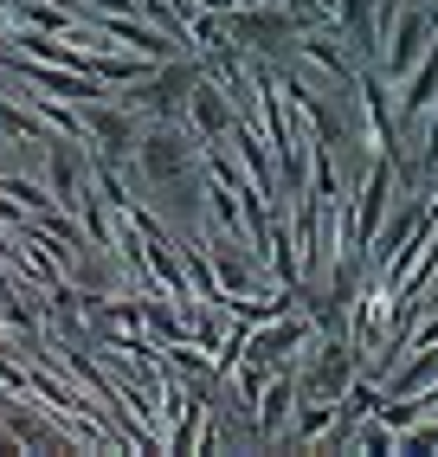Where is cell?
<instances>
[{
    "label": "cell",
    "mask_w": 438,
    "mask_h": 457,
    "mask_svg": "<svg viewBox=\"0 0 438 457\" xmlns=\"http://www.w3.org/2000/svg\"><path fill=\"white\" fill-rule=\"evenodd\" d=\"M168 142H174V136H155V148H148V168H155V174H174V168H181V148H168Z\"/></svg>",
    "instance_id": "6da1fadb"
},
{
    "label": "cell",
    "mask_w": 438,
    "mask_h": 457,
    "mask_svg": "<svg viewBox=\"0 0 438 457\" xmlns=\"http://www.w3.org/2000/svg\"><path fill=\"white\" fill-rule=\"evenodd\" d=\"M97 136H110V148H130V123L122 116H97Z\"/></svg>",
    "instance_id": "7a4b0ae2"
}]
</instances>
